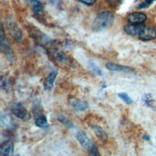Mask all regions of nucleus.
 <instances>
[{"label":"nucleus","mask_w":156,"mask_h":156,"mask_svg":"<svg viewBox=\"0 0 156 156\" xmlns=\"http://www.w3.org/2000/svg\"><path fill=\"white\" fill-rule=\"evenodd\" d=\"M12 112L16 117L24 121H27L31 118L30 114L21 102H18L13 105Z\"/></svg>","instance_id":"20e7f679"},{"label":"nucleus","mask_w":156,"mask_h":156,"mask_svg":"<svg viewBox=\"0 0 156 156\" xmlns=\"http://www.w3.org/2000/svg\"><path fill=\"white\" fill-rule=\"evenodd\" d=\"M108 1V2L109 3L110 5H116L119 1L120 0H107Z\"/></svg>","instance_id":"b1692460"},{"label":"nucleus","mask_w":156,"mask_h":156,"mask_svg":"<svg viewBox=\"0 0 156 156\" xmlns=\"http://www.w3.org/2000/svg\"><path fill=\"white\" fill-rule=\"evenodd\" d=\"M146 15L142 12H133L129 14L127 20L130 23H135L140 24L143 23L146 20Z\"/></svg>","instance_id":"9b49d317"},{"label":"nucleus","mask_w":156,"mask_h":156,"mask_svg":"<svg viewBox=\"0 0 156 156\" xmlns=\"http://www.w3.org/2000/svg\"><path fill=\"white\" fill-rule=\"evenodd\" d=\"M88 152H89V154L91 155H100L97 147L94 144L91 147V148L88 151Z\"/></svg>","instance_id":"412c9836"},{"label":"nucleus","mask_w":156,"mask_h":156,"mask_svg":"<svg viewBox=\"0 0 156 156\" xmlns=\"http://www.w3.org/2000/svg\"><path fill=\"white\" fill-rule=\"evenodd\" d=\"M105 67L111 71H125V72H130L131 71V69L126 66L120 65L118 64H116L112 62H107L105 65Z\"/></svg>","instance_id":"2eb2a0df"},{"label":"nucleus","mask_w":156,"mask_h":156,"mask_svg":"<svg viewBox=\"0 0 156 156\" xmlns=\"http://www.w3.org/2000/svg\"><path fill=\"white\" fill-rule=\"evenodd\" d=\"M68 102L71 107L77 111H85L89 107L88 104L86 102L74 98H69Z\"/></svg>","instance_id":"1a4fd4ad"},{"label":"nucleus","mask_w":156,"mask_h":156,"mask_svg":"<svg viewBox=\"0 0 156 156\" xmlns=\"http://www.w3.org/2000/svg\"><path fill=\"white\" fill-rule=\"evenodd\" d=\"M7 30L12 37L17 41H20L22 38L21 32L20 29L13 22H9L7 24Z\"/></svg>","instance_id":"f8f14e48"},{"label":"nucleus","mask_w":156,"mask_h":156,"mask_svg":"<svg viewBox=\"0 0 156 156\" xmlns=\"http://www.w3.org/2000/svg\"><path fill=\"white\" fill-rule=\"evenodd\" d=\"M91 127H92L93 130H94V133H96V135L98 136V138L101 140H102L103 141H105L107 140V135L102 127H101L99 126L93 125V124L91 125Z\"/></svg>","instance_id":"dca6fc26"},{"label":"nucleus","mask_w":156,"mask_h":156,"mask_svg":"<svg viewBox=\"0 0 156 156\" xmlns=\"http://www.w3.org/2000/svg\"><path fill=\"white\" fill-rule=\"evenodd\" d=\"M154 0H145L144 2H143V4H141L138 5V8H143V7H146L148 5H149V4H151Z\"/></svg>","instance_id":"4be33fe9"},{"label":"nucleus","mask_w":156,"mask_h":156,"mask_svg":"<svg viewBox=\"0 0 156 156\" xmlns=\"http://www.w3.org/2000/svg\"><path fill=\"white\" fill-rule=\"evenodd\" d=\"M118 96L127 104H131L132 103V100L131 98L129 96V95L124 93V92H121L118 94Z\"/></svg>","instance_id":"6ab92c4d"},{"label":"nucleus","mask_w":156,"mask_h":156,"mask_svg":"<svg viewBox=\"0 0 156 156\" xmlns=\"http://www.w3.org/2000/svg\"><path fill=\"white\" fill-rule=\"evenodd\" d=\"M143 101L149 107H151L153 103V99L152 98V96L150 94H146L143 97Z\"/></svg>","instance_id":"aec40b11"},{"label":"nucleus","mask_w":156,"mask_h":156,"mask_svg":"<svg viewBox=\"0 0 156 156\" xmlns=\"http://www.w3.org/2000/svg\"><path fill=\"white\" fill-rule=\"evenodd\" d=\"M57 75V72L56 71H52L44 79L43 81V88L45 91H50L52 90Z\"/></svg>","instance_id":"9d476101"},{"label":"nucleus","mask_w":156,"mask_h":156,"mask_svg":"<svg viewBox=\"0 0 156 156\" xmlns=\"http://www.w3.org/2000/svg\"><path fill=\"white\" fill-rule=\"evenodd\" d=\"M138 37L143 41H148L154 39L156 37V30L151 26H144L138 34Z\"/></svg>","instance_id":"0eeeda50"},{"label":"nucleus","mask_w":156,"mask_h":156,"mask_svg":"<svg viewBox=\"0 0 156 156\" xmlns=\"http://www.w3.org/2000/svg\"><path fill=\"white\" fill-rule=\"evenodd\" d=\"M30 4L35 15L41 18L43 15V7L41 3L38 0H30Z\"/></svg>","instance_id":"4468645a"},{"label":"nucleus","mask_w":156,"mask_h":156,"mask_svg":"<svg viewBox=\"0 0 156 156\" xmlns=\"http://www.w3.org/2000/svg\"><path fill=\"white\" fill-rule=\"evenodd\" d=\"M82 3L88 5H91L94 4V2L96 1V0H79Z\"/></svg>","instance_id":"5701e85b"},{"label":"nucleus","mask_w":156,"mask_h":156,"mask_svg":"<svg viewBox=\"0 0 156 156\" xmlns=\"http://www.w3.org/2000/svg\"><path fill=\"white\" fill-rule=\"evenodd\" d=\"M144 24L143 23L135 24V23H129L126 24L124 27V31L129 35L132 36H135L138 35L139 32L143 28Z\"/></svg>","instance_id":"6e6552de"},{"label":"nucleus","mask_w":156,"mask_h":156,"mask_svg":"<svg viewBox=\"0 0 156 156\" xmlns=\"http://www.w3.org/2000/svg\"><path fill=\"white\" fill-rule=\"evenodd\" d=\"M49 54L60 62L66 64L72 68H75L76 65L73 61L69 58L62 51L60 50L56 46L52 44L48 49Z\"/></svg>","instance_id":"7ed1b4c3"},{"label":"nucleus","mask_w":156,"mask_h":156,"mask_svg":"<svg viewBox=\"0 0 156 156\" xmlns=\"http://www.w3.org/2000/svg\"><path fill=\"white\" fill-rule=\"evenodd\" d=\"M74 135L77 140L79 141L82 147L88 151L94 145V144L91 142V141L89 139V138L83 130L79 129L75 132Z\"/></svg>","instance_id":"39448f33"},{"label":"nucleus","mask_w":156,"mask_h":156,"mask_svg":"<svg viewBox=\"0 0 156 156\" xmlns=\"http://www.w3.org/2000/svg\"><path fill=\"white\" fill-rule=\"evenodd\" d=\"M58 120L59 121L62 123L63 125H65L66 127L69 128V129H71L74 127V124L69 121V119H68L65 116H64L63 115H61L58 117Z\"/></svg>","instance_id":"a211bd4d"},{"label":"nucleus","mask_w":156,"mask_h":156,"mask_svg":"<svg viewBox=\"0 0 156 156\" xmlns=\"http://www.w3.org/2000/svg\"><path fill=\"white\" fill-rule=\"evenodd\" d=\"M114 21L113 14L105 11L101 13L96 17L91 24V29L94 32H100L110 27Z\"/></svg>","instance_id":"f257e3e1"},{"label":"nucleus","mask_w":156,"mask_h":156,"mask_svg":"<svg viewBox=\"0 0 156 156\" xmlns=\"http://www.w3.org/2000/svg\"><path fill=\"white\" fill-rule=\"evenodd\" d=\"M144 140H149V136L148 135H143V137Z\"/></svg>","instance_id":"393cba45"},{"label":"nucleus","mask_w":156,"mask_h":156,"mask_svg":"<svg viewBox=\"0 0 156 156\" xmlns=\"http://www.w3.org/2000/svg\"><path fill=\"white\" fill-rule=\"evenodd\" d=\"M88 66L91 71L94 74L98 76H102L103 74L102 69L96 65V63L94 61L90 60L88 62Z\"/></svg>","instance_id":"f3484780"},{"label":"nucleus","mask_w":156,"mask_h":156,"mask_svg":"<svg viewBox=\"0 0 156 156\" xmlns=\"http://www.w3.org/2000/svg\"><path fill=\"white\" fill-rule=\"evenodd\" d=\"M34 114L35 117V124L40 128H46L48 126V120L46 116L41 112L40 107H34Z\"/></svg>","instance_id":"423d86ee"},{"label":"nucleus","mask_w":156,"mask_h":156,"mask_svg":"<svg viewBox=\"0 0 156 156\" xmlns=\"http://www.w3.org/2000/svg\"><path fill=\"white\" fill-rule=\"evenodd\" d=\"M0 46L1 51L9 62H13L14 60V55L11 48L10 43L5 35L2 24L1 26L0 32Z\"/></svg>","instance_id":"f03ea898"},{"label":"nucleus","mask_w":156,"mask_h":156,"mask_svg":"<svg viewBox=\"0 0 156 156\" xmlns=\"http://www.w3.org/2000/svg\"><path fill=\"white\" fill-rule=\"evenodd\" d=\"M13 144L12 141L8 140L2 143L0 147V155L9 156L13 155Z\"/></svg>","instance_id":"ddd939ff"}]
</instances>
